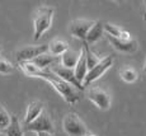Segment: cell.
Wrapping results in <instances>:
<instances>
[{"label":"cell","instance_id":"6da1fadb","mask_svg":"<svg viewBox=\"0 0 146 136\" xmlns=\"http://www.w3.org/2000/svg\"><path fill=\"white\" fill-rule=\"evenodd\" d=\"M41 79L48 81L51 85L55 88L56 92H58L62 98L65 99L69 104H75L79 101V93L76 92V88L71 85L70 83L62 80L61 78H58L57 75H55L51 70H43L40 75Z\"/></svg>","mask_w":146,"mask_h":136},{"label":"cell","instance_id":"7a4b0ae2","mask_svg":"<svg viewBox=\"0 0 146 136\" xmlns=\"http://www.w3.org/2000/svg\"><path fill=\"white\" fill-rule=\"evenodd\" d=\"M53 8L52 7H47V5H43V7H40L37 9V12L35 13V17H33V39L35 41H38L42 36H43L44 32L51 28L52 24V19H53Z\"/></svg>","mask_w":146,"mask_h":136},{"label":"cell","instance_id":"3957f363","mask_svg":"<svg viewBox=\"0 0 146 136\" xmlns=\"http://www.w3.org/2000/svg\"><path fill=\"white\" fill-rule=\"evenodd\" d=\"M62 127H64V131L69 136H84L89 132L85 123L75 113H67L64 117Z\"/></svg>","mask_w":146,"mask_h":136},{"label":"cell","instance_id":"277c9868","mask_svg":"<svg viewBox=\"0 0 146 136\" xmlns=\"http://www.w3.org/2000/svg\"><path fill=\"white\" fill-rule=\"evenodd\" d=\"M48 52L47 45H40V46H24L15 52V57L18 62L33 61L36 57Z\"/></svg>","mask_w":146,"mask_h":136},{"label":"cell","instance_id":"5b68a950","mask_svg":"<svg viewBox=\"0 0 146 136\" xmlns=\"http://www.w3.org/2000/svg\"><path fill=\"white\" fill-rule=\"evenodd\" d=\"M112 64H113V57H112V56H106L104 59H102L99 64L95 65L93 69L88 71V74H86L85 79H84V83H83L84 88L90 85L93 81H95L97 79H99L100 76L112 66Z\"/></svg>","mask_w":146,"mask_h":136},{"label":"cell","instance_id":"8992f818","mask_svg":"<svg viewBox=\"0 0 146 136\" xmlns=\"http://www.w3.org/2000/svg\"><path fill=\"white\" fill-rule=\"evenodd\" d=\"M27 131H33L36 134H40V132H51L53 131V123L50 118V115L46 111H43L36 118L33 122L26 125Z\"/></svg>","mask_w":146,"mask_h":136},{"label":"cell","instance_id":"52a82bcc","mask_svg":"<svg viewBox=\"0 0 146 136\" xmlns=\"http://www.w3.org/2000/svg\"><path fill=\"white\" fill-rule=\"evenodd\" d=\"M50 70L55 75H57L58 78H61L62 80H65L67 83L71 84V85H74L76 89H79V90L85 89L83 84L78 80L76 75H75V69H69V67H65L62 65H57V66H52Z\"/></svg>","mask_w":146,"mask_h":136},{"label":"cell","instance_id":"ba28073f","mask_svg":"<svg viewBox=\"0 0 146 136\" xmlns=\"http://www.w3.org/2000/svg\"><path fill=\"white\" fill-rule=\"evenodd\" d=\"M88 98L98 107V108L108 109L111 107V95L107 93V90L102 89V88H92L88 92Z\"/></svg>","mask_w":146,"mask_h":136},{"label":"cell","instance_id":"9c48e42d","mask_svg":"<svg viewBox=\"0 0 146 136\" xmlns=\"http://www.w3.org/2000/svg\"><path fill=\"white\" fill-rule=\"evenodd\" d=\"M94 25L93 21H88V19H75L70 23V32H71L72 37L79 38L85 41L86 36H88L90 28Z\"/></svg>","mask_w":146,"mask_h":136},{"label":"cell","instance_id":"30bf717a","mask_svg":"<svg viewBox=\"0 0 146 136\" xmlns=\"http://www.w3.org/2000/svg\"><path fill=\"white\" fill-rule=\"evenodd\" d=\"M108 39L114 49L117 51H119V52H123V53H132L137 50V47H139L137 41L133 38L122 39V38H116V37L108 36Z\"/></svg>","mask_w":146,"mask_h":136},{"label":"cell","instance_id":"8fae6325","mask_svg":"<svg viewBox=\"0 0 146 136\" xmlns=\"http://www.w3.org/2000/svg\"><path fill=\"white\" fill-rule=\"evenodd\" d=\"M43 103L40 101H35V102H31L27 107V112H26V117H24V123L28 125L31 122L36 120L38 116L43 112Z\"/></svg>","mask_w":146,"mask_h":136},{"label":"cell","instance_id":"7c38bea8","mask_svg":"<svg viewBox=\"0 0 146 136\" xmlns=\"http://www.w3.org/2000/svg\"><path fill=\"white\" fill-rule=\"evenodd\" d=\"M81 55V50L80 51H75V50H67L64 55H61V65L69 69H75V66L79 62Z\"/></svg>","mask_w":146,"mask_h":136},{"label":"cell","instance_id":"4fadbf2b","mask_svg":"<svg viewBox=\"0 0 146 136\" xmlns=\"http://www.w3.org/2000/svg\"><path fill=\"white\" fill-rule=\"evenodd\" d=\"M103 33H104V23H103L102 21L94 22V25L90 28V31H89L85 42L88 45L89 43H94V42H97L99 38H102Z\"/></svg>","mask_w":146,"mask_h":136},{"label":"cell","instance_id":"5bb4252c","mask_svg":"<svg viewBox=\"0 0 146 136\" xmlns=\"http://www.w3.org/2000/svg\"><path fill=\"white\" fill-rule=\"evenodd\" d=\"M88 71H89V69H88V64H86L85 52H84L83 47H81V55H80L79 62H78V65L75 66V75H76L78 80H79L81 84L84 83V79H85Z\"/></svg>","mask_w":146,"mask_h":136},{"label":"cell","instance_id":"9a60e30c","mask_svg":"<svg viewBox=\"0 0 146 136\" xmlns=\"http://www.w3.org/2000/svg\"><path fill=\"white\" fill-rule=\"evenodd\" d=\"M69 50V46L64 39H60V38H56V39H52L48 45V51L53 56H58V55H64L66 51Z\"/></svg>","mask_w":146,"mask_h":136},{"label":"cell","instance_id":"2e32d148","mask_svg":"<svg viewBox=\"0 0 146 136\" xmlns=\"http://www.w3.org/2000/svg\"><path fill=\"white\" fill-rule=\"evenodd\" d=\"M104 32L108 33V36L111 37H116V38H122V39H130L131 36L128 32L121 29L119 27L112 24V23H104Z\"/></svg>","mask_w":146,"mask_h":136},{"label":"cell","instance_id":"e0dca14e","mask_svg":"<svg viewBox=\"0 0 146 136\" xmlns=\"http://www.w3.org/2000/svg\"><path fill=\"white\" fill-rule=\"evenodd\" d=\"M19 67H21V70L24 74L27 76H31V78H40L41 73L43 71V70H41L38 66H36L32 61L19 62Z\"/></svg>","mask_w":146,"mask_h":136},{"label":"cell","instance_id":"ac0fdd59","mask_svg":"<svg viewBox=\"0 0 146 136\" xmlns=\"http://www.w3.org/2000/svg\"><path fill=\"white\" fill-rule=\"evenodd\" d=\"M56 60H57V56H53V55H51V53H43V55L36 57L32 62L36 65V66L40 67L41 70H43L48 66H52L53 62H55Z\"/></svg>","mask_w":146,"mask_h":136},{"label":"cell","instance_id":"d6986e66","mask_svg":"<svg viewBox=\"0 0 146 136\" xmlns=\"http://www.w3.org/2000/svg\"><path fill=\"white\" fill-rule=\"evenodd\" d=\"M83 50L84 52H85V57H86V64H88V69L92 70L95 65H98L100 62V59L98 57L97 55L89 49V45L86 43V42H84L83 43Z\"/></svg>","mask_w":146,"mask_h":136},{"label":"cell","instance_id":"ffe728a7","mask_svg":"<svg viewBox=\"0 0 146 136\" xmlns=\"http://www.w3.org/2000/svg\"><path fill=\"white\" fill-rule=\"evenodd\" d=\"M5 134H7V136H24L23 129H22L17 116H12V122L5 130Z\"/></svg>","mask_w":146,"mask_h":136},{"label":"cell","instance_id":"44dd1931","mask_svg":"<svg viewBox=\"0 0 146 136\" xmlns=\"http://www.w3.org/2000/svg\"><path fill=\"white\" fill-rule=\"evenodd\" d=\"M119 75H121V78H122V80L126 81V83H135V81L137 80V78H139L137 71L131 66L122 67V69L119 70Z\"/></svg>","mask_w":146,"mask_h":136},{"label":"cell","instance_id":"7402d4cb","mask_svg":"<svg viewBox=\"0 0 146 136\" xmlns=\"http://www.w3.org/2000/svg\"><path fill=\"white\" fill-rule=\"evenodd\" d=\"M10 122H12V116L0 104V129L7 130L8 126L10 125Z\"/></svg>","mask_w":146,"mask_h":136},{"label":"cell","instance_id":"603a6c76","mask_svg":"<svg viewBox=\"0 0 146 136\" xmlns=\"http://www.w3.org/2000/svg\"><path fill=\"white\" fill-rule=\"evenodd\" d=\"M13 70H14V66L12 62L0 56V74H3V75L12 74Z\"/></svg>","mask_w":146,"mask_h":136},{"label":"cell","instance_id":"cb8c5ba5","mask_svg":"<svg viewBox=\"0 0 146 136\" xmlns=\"http://www.w3.org/2000/svg\"><path fill=\"white\" fill-rule=\"evenodd\" d=\"M37 136H52L50 132H40V134H37Z\"/></svg>","mask_w":146,"mask_h":136},{"label":"cell","instance_id":"d4e9b609","mask_svg":"<svg viewBox=\"0 0 146 136\" xmlns=\"http://www.w3.org/2000/svg\"><path fill=\"white\" fill-rule=\"evenodd\" d=\"M84 136H97V135H94V134H92V132H88V134H85Z\"/></svg>","mask_w":146,"mask_h":136},{"label":"cell","instance_id":"484cf974","mask_svg":"<svg viewBox=\"0 0 146 136\" xmlns=\"http://www.w3.org/2000/svg\"><path fill=\"white\" fill-rule=\"evenodd\" d=\"M144 71L146 73V60H145V64H144Z\"/></svg>","mask_w":146,"mask_h":136},{"label":"cell","instance_id":"4316f807","mask_svg":"<svg viewBox=\"0 0 146 136\" xmlns=\"http://www.w3.org/2000/svg\"><path fill=\"white\" fill-rule=\"evenodd\" d=\"M0 136H7V134L5 132H0Z\"/></svg>","mask_w":146,"mask_h":136}]
</instances>
